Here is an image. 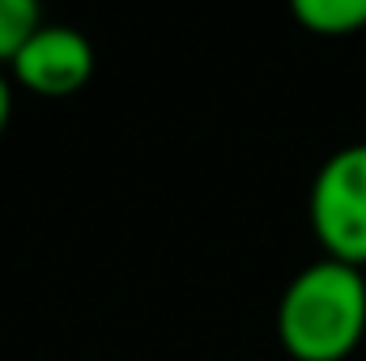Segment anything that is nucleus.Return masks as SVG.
<instances>
[{"instance_id": "f257e3e1", "label": "nucleus", "mask_w": 366, "mask_h": 361, "mask_svg": "<svg viewBox=\"0 0 366 361\" xmlns=\"http://www.w3.org/2000/svg\"><path fill=\"white\" fill-rule=\"evenodd\" d=\"M366 336V276L341 260H315L277 302V340L294 361H345Z\"/></svg>"}, {"instance_id": "f03ea898", "label": "nucleus", "mask_w": 366, "mask_h": 361, "mask_svg": "<svg viewBox=\"0 0 366 361\" xmlns=\"http://www.w3.org/2000/svg\"><path fill=\"white\" fill-rule=\"evenodd\" d=\"M307 213L328 260L366 268V141L337 149L320 166Z\"/></svg>"}, {"instance_id": "7ed1b4c3", "label": "nucleus", "mask_w": 366, "mask_h": 361, "mask_svg": "<svg viewBox=\"0 0 366 361\" xmlns=\"http://www.w3.org/2000/svg\"><path fill=\"white\" fill-rule=\"evenodd\" d=\"M9 68L21 90L43 98H69L94 77V47L77 26L43 21Z\"/></svg>"}, {"instance_id": "20e7f679", "label": "nucleus", "mask_w": 366, "mask_h": 361, "mask_svg": "<svg viewBox=\"0 0 366 361\" xmlns=\"http://www.w3.org/2000/svg\"><path fill=\"white\" fill-rule=\"evenodd\" d=\"M298 26L324 39H345L366 30V0H294Z\"/></svg>"}, {"instance_id": "39448f33", "label": "nucleus", "mask_w": 366, "mask_h": 361, "mask_svg": "<svg viewBox=\"0 0 366 361\" xmlns=\"http://www.w3.org/2000/svg\"><path fill=\"white\" fill-rule=\"evenodd\" d=\"M39 26L43 13L34 0H0V64H13Z\"/></svg>"}, {"instance_id": "423d86ee", "label": "nucleus", "mask_w": 366, "mask_h": 361, "mask_svg": "<svg viewBox=\"0 0 366 361\" xmlns=\"http://www.w3.org/2000/svg\"><path fill=\"white\" fill-rule=\"evenodd\" d=\"M9 119H13V86H9V77H4V68H0V136H4Z\"/></svg>"}]
</instances>
